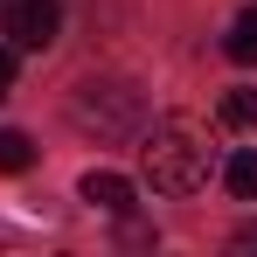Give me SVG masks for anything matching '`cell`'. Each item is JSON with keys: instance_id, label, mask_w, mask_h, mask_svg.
<instances>
[{"instance_id": "obj_1", "label": "cell", "mask_w": 257, "mask_h": 257, "mask_svg": "<svg viewBox=\"0 0 257 257\" xmlns=\"http://www.w3.org/2000/svg\"><path fill=\"white\" fill-rule=\"evenodd\" d=\"M139 167H146V181H153L160 195H195V188L209 181V146H202L195 118L146 125L139 132Z\"/></svg>"}, {"instance_id": "obj_2", "label": "cell", "mask_w": 257, "mask_h": 257, "mask_svg": "<svg viewBox=\"0 0 257 257\" xmlns=\"http://www.w3.org/2000/svg\"><path fill=\"white\" fill-rule=\"evenodd\" d=\"M70 118L84 132H97V139H139L146 132V97L132 84H77V97H70Z\"/></svg>"}, {"instance_id": "obj_3", "label": "cell", "mask_w": 257, "mask_h": 257, "mask_svg": "<svg viewBox=\"0 0 257 257\" xmlns=\"http://www.w3.org/2000/svg\"><path fill=\"white\" fill-rule=\"evenodd\" d=\"M7 35H14V49H49L63 35V7L56 0H7Z\"/></svg>"}, {"instance_id": "obj_4", "label": "cell", "mask_w": 257, "mask_h": 257, "mask_svg": "<svg viewBox=\"0 0 257 257\" xmlns=\"http://www.w3.org/2000/svg\"><path fill=\"white\" fill-rule=\"evenodd\" d=\"M84 202H90L97 215H118V222H125V215H132V181L111 174V167H90V174H84Z\"/></svg>"}, {"instance_id": "obj_5", "label": "cell", "mask_w": 257, "mask_h": 257, "mask_svg": "<svg viewBox=\"0 0 257 257\" xmlns=\"http://www.w3.org/2000/svg\"><path fill=\"white\" fill-rule=\"evenodd\" d=\"M222 188H229L236 202H257V153L250 146H236V153L222 160Z\"/></svg>"}, {"instance_id": "obj_6", "label": "cell", "mask_w": 257, "mask_h": 257, "mask_svg": "<svg viewBox=\"0 0 257 257\" xmlns=\"http://www.w3.org/2000/svg\"><path fill=\"white\" fill-rule=\"evenodd\" d=\"M222 49H229V63H257V7H243V14L229 21Z\"/></svg>"}, {"instance_id": "obj_7", "label": "cell", "mask_w": 257, "mask_h": 257, "mask_svg": "<svg viewBox=\"0 0 257 257\" xmlns=\"http://www.w3.org/2000/svg\"><path fill=\"white\" fill-rule=\"evenodd\" d=\"M35 167V146H28V132L0 125V174H28Z\"/></svg>"}, {"instance_id": "obj_8", "label": "cell", "mask_w": 257, "mask_h": 257, "mask_svg": "<svg viewBox=\"0 0 257 257\" xmlns=\"http://www.w3.org/2000/svg\"><path fill=\"white\" fill-rule=\"evenodd\" d=\"M222 125H229V132H250L257 125V90H243V84L222 90Z\"/></svg>"}, {"instance_id": "obj_9", "label": "cell", "mask_w": 257, "mask_h": 257, "mask_svg": "<svg viewBox=\"0 0 257 257\" xmlns=\"http://www.w3.org/2000/svg\"><path fill=\"white\" fill-rule=\"evenodd\" d=\"M7 84H14V49H0V97H7Z\"/></svg>"}, {"instance_id": "obj_10", "label": "cell", "mask_w": 257, "mask_h": 257, "mask_svg": "<svg viewBox=\"0 0 257 257\" xmlns=\"http://www.w3.org/2000/svg\"><path fill=\"white\" fill-rule=\"evenodd\" d=\"M236 250H257V222H243V229H236Z\"/></svg>"}]
</instances>
